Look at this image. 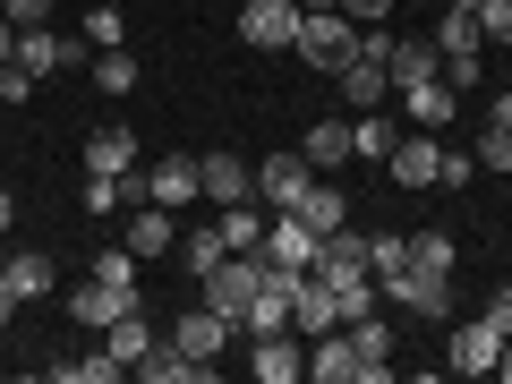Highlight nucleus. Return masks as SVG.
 Returning a JSON list of instances; mask_svg holds the SVG:
<instances>
[{
	"mask_svg": "<svg viewBox=\"0 0 512 384\" xmlns=\"http://www.w3.org/2000/svg\"><path fill=\"white\" fill-rule=\"evenodd\" d=\"M256 256H265V265H299V274H308V265H316V231H308L299 214H274V222H265V248H256Z\"/></svg>",
	"mask_w": 512,
	"mask_h": 384,
	"instance_id": "2eb2a0df",
	"label": "nucleus"
},
{
	"mask_svg": "<svg viewBox=\"0 0 512 384\" xmlns=\"http://www.w3.org/2000/svg\"><path fill=\"white\" fill-rule=\"evenodd\" d=\"M120 248L137 256V265L171 256V248H180V214H171V205H154V197H137V205H128V222H120Z\"/></svg>",
	"mask_w": 512,
	"mask_h": 384,
	"instance_id": "20e7f679",
	"label": "nucleus"
},
{
	"mask_svg": "<svg viewBox=\"0 0 512 384\" xmlns=\"http://www.w3.org/2000/svg\"><path fill=\"white\" fill-rule=\"evenodd\" d=\"M120 197H128L120 180H94V171H86V214H94V222H111V214H120Z\"/></svg>",
	"mask_w": 512,
	"mask_h": 384,
	"instance_id": "e433bc0d",
	"label": "nucleus"
},
{
	"mask_svg": "<svg viewBox=\"0 0 512 384\" xmlns=\"http://www.w3.org/2000/svg\"><path fill=\"white\" fill-rule=\"evenodd\" d=\"M333 86H342V103H350V111L393 103V77H384V60H376V52H350L342 69H333Z\"/></svg>",
	"mask_w": 512,
	"mask_h": 384,
	"instance_id": "ddd939ff",
	"label": "nucleus"
},
{
	"mask_svg": "<svg viewBox=\"0 0 512 384\" xmlns=\"http://www.w3.org/2000/svg\"><path fill=\"white\" fill-rule=\"evenodd\" d=\"M402 265H410V239L402 231H376V239H367V274H376V282L402 274Z\"/></svg>",
	"mask_w": 512,
	"mask_h": 384,
	"instance_id": "473e14b6",
	"label": "nucleus"
},
{
	"mask_svg": "<svg viewBox=\"0 0 512 384\" xmlns=\"http://www.w3.org/2000/svg\"><path fill=\"white\" fill-rule=\"evenodd\" d=\"M299 154H308L316 171H342V163H359V154H350V120H316L308 137H299Z\"/></svg>",
	"mask_w": 512,
	"mask_h": 384,
	"instance_id": "393cba45",
	"label": "nucleus"
},
{
	"mask_svg": "<svg viewBox=\"0 0 512 384\" xmlns=\"http://www.w3.org/2000/svg\"><path fill=\"white\" fill-rule=\"evenodd\" d=\"M9 291H18V299H52V256L18 248V256H9Z\"/></svg>",
	"mask_w": 512,
	"mask_h": 384,
	"instance_id": "7c9ffc66",
	"label": "nucleus"
},
{
	"mask_svg": "<svg viewBox=\"0 0 512 384\" xmlns=\"http://www.w3.org/2000/svg\"><path fill=\"white\" fill-rule=\"evenodd\" d=\"M18 308H26V299L9 291V274H0V325H9V316H18Z\"/></svg>",
	"mask_w": 512,
	"mask_h": 384,
	"instance_id": "a18cd8bd",
	"label": "nucleus"
},
{
	"mask_svg": "<svg viewBox=\"0 0 512 384\" xmlns=\"http://www.w3.org/2000/svg\"><path fill=\"white\" fill-rule=\"evenodd\" d=\"M77 35H86L94 52H120V35H128V18H120V9H86V26H77Z\"/></svg>",
	"mask_w": 512,
	"mask_h": 384,
	"instance_id": "f704fd0d",
	"label": "nucleus"
},
{
	"mask_svg": "<svg viewBox=\"0 0 512 384\" xmlns=\"http://www.w3.org/2000/svg\"><path fill=\"white\" fill-rule=\"evenodd\" d=\"M171 256L188 265V282H205V274L222 265V256H231V239H222V222H188V231H180V248H171Z\"/></svg>",
	"mask_w": 512,
	"mask_h": 384,
	"instance_id": "412c9836",
	"label": "nucleus"
},
{
	"mask_svg": "<svg viewBox=\"0 0 512 384\" xmlns=\"http://www.w3.org/2000/svg\"><path fill=\"white\" fill-rule=\"evenodd\" d=\"M137 376L146 384H197V376H214V359H188L180 342H154L146 359H137Z\"/></svg>",
	"mask_w": 512,
	"mask_h": 384,
	"instance_id": "4be33fe9",
	"label": "nucleus"
},
{
	"mask_svg": "<svg viewBox=\"0 0 512 384\" xmlns=\"http://www.w3.org/2000/svg\"><path fill=\"white\" fill-rule=\"evenodd\" d=\"M86 171L94 180H128V171H137V137H128V128H94L86 137Z\"/></svg>",
	"mask_w": 512,
	"mask_h": 384,
	"instance_id": "aec40b11",
	"label": "nucleus"
},
{
	"mask_svg": "<svg viewBox=\"0 0 512 384\" xmlns=\"http://www.w3.org/2000/svg\"><path fill=\"white\" fill-rule=\"evenodd\" d=\"M9 222H18V197H9V188H0V231H9Z\"/></svg>",
	"mask_w": 512,
	"mask_h": 384,
	"instance_id": "49530a36",
	"label": "nucleus"
},
{
	"mask_svg": "<svg viewBox=\"0 0 512 384\" xmlns=\"http://www.w3.org/2000/svg\"><path fill=\"white\" fill-rule=\"evenodd\" d=\"M393 0H342V18H384Z\"/></svg>",
	"mask_w": 512,
	"mask_h": 384,
	"instance_id": "37998d69",
	"label": "nucleus"
},
{
	"mask_svg": "<svg viewBox=\"0 0 512 384\" xmlns=\"http://www.w3.org/2000/svg\"><path fill=\"white\" fill-rule=\"evenodd\" d=\"M308 69H342L350 52H359V18H342V9H308L299 18V43H291Z\"/></svg>",
	"mask_w": 512,
	"mask_h": 384,
	"instance_id": "f03ea898",
	"label": "nucleus"
},
{
	"mask_svg": "<svg viewBox=\"0 0 512 384\" xmlns=\"http://www.w3.org/2000/svg\"><path fill=\"white\" fill-rule=\"evenodd\" d=\"M35 86H43V77L26 69V60H9V69H0V103H35Z\"/></svg>",
	"mask_w": 512,
	"mask_h": 384,
	"instance_id": "58836bf2",
	"label": "nucleus"
},
{
	"mask_svg": "<svg viewBox=\"0 0 512 384\" xmlns=\"http://www.w3.org/2000/svg\"><path fill=\"white\" fill-rule=\"evenodd\" d=\"M128 367L111 359V350H94V359H52V384H120Z\"/></svg>",
	"mask_w": 512,
	"mask_h": 384,
	"instance_id": "c756f323",
	"label": "nucleus"
},
{
	"mask_svg": "<svg viewBox=\"0 0 512 384\" xmlns=\"http://www.w3.org/2000/svg\"><path fill=\"white\" fill-rule=\"evenodd\" d=\"M86 77H94V94H137V52H128V43L120 52H94Z\"/></svg>",
	"mask_w": 512,
	"mask_h": 384,
	"instance_id": "cd10ccee",
	"label": "nucleus"
},
{
	"mask_svg": "<svg viewBox=\"0 0 512 384\" xmlns=\"http://www.w3.org/2000/svg\"><path fill=\"white\" fill-rule=\"evenodd\" d=\"M308 384H384V376L359 359L350 325H333V333H316V342H308Z\"/></svg>",
	"mask_w": 512,
	"mask_h": 384,
	"instance_id": "7ed1b4c3",
	"label": "nucleus"
},
{
	"mask_svg": "<svg viewBox=\"0 0 512 384\" xmlns=\"http://www.w3.org/2000/svg\"><path fill=\"white\" fill-rule=\"evenodd\" d=\"M410 265H419V274H444V282H453V265H461L453 231H410Z\"/></svg>",
	"mask_w": 512,
	"mask_h": 384,
	"instance_id": "c85d7f7f",
	"label": "nucleus"
},
{
	"mask_svg": "<svg viewBox=\"0 0 512 384\" xmlns=\"http://www.w3.org/2000/svg\"><path fill=\"white\" fill-rule=\"evenodd\" d=\"M495 376H504V384H512V333H504V359H495Z\"/></svg>",
	"mask_w": 512,
	"mask_h": 384,
	"instance_id": "de8ad7c7",
	"label": "nucleus"
},
{
	"mask_svg": "<svg viewBox=\"0 0 512 384\" xmlns=\"http://www.w3.org/2000/svg\"><path fill=\"white\" fill-rule=\"evenodd\" d=\"M197 197H205V205H239V197H256V163H248V154H231V146L197 154Z\"/></svg>",
	"mask_w": 512,
	"mask_h": 384,
	"instance_id": "6e6552de",
	"label": "nucleus"
},
{
	"mask_svg": "<svg viewBox=\"0 0 512 384\" xmlns=\"http://www.w3.org/2000/svg\"><path fill=\"white\" fill-rule=\"evenodd\" d=\"M103 350H111V359H120V367H137V359H146V350H154V325H146V316H137V308H128V316H111V325H103Z\"/></svg>",
	"mask_w": 512,
	"mask_h": 384,
	"instance_id": "a878e982",
	"label": "nucleus"
},
{
	"mask_svg": "<svg viewBox=\"0 0 512 384\" xmlns=\"http://www.w3.org/2000/svg\"><path fill=\"white\" fill-rule=\"evenodd\" d=\"M470 180H478V154L444 146V163H436V188H470Z\"/></svg>",
	"mask_w": 512,
	"mask_h": 384,
	"instance_id": "4c0bfd02",
	"label": "nucleus"
},
{
	"mask_svg": "<svg viewBox=\"0 0 512 384\" xmlns=\"http://www.w3.org/2000/svg\"><path fill=\"white\" fill-rule=\"evenodd\" d=\"M128 308H137V291H111L103 274H86V282L69 291V316H77V325H94V333H103L111 316H128Z\"/></svg>",
	"mask_w": 512,
	"mask_h": 384,
	"instance_id": "dca6fc26",
	"label": "nucleus"
},
{
	"mask_svg": "<svg viewBox=\"0 0 512 384\" xmlns=\"http://www.w3.org/2000/svg\"><path fill=\"white\" fill-rule=\"evenodd\" d=\"M436 163H444V137H436V128H410V137H393V154H384L393 188H436Z\"/></svg>",
	"mask_w": 512,
	"mask_h": 384,
	"instance_id": "9d476101",
	"label": "nucleus"
},
{
	"mask_svg": "<svg viewBox=\"0 0 512 384\" xmlns=\"http://www.w3.org/2000/svg\"><path fill=\"white\" fill-rule=\"evenodd\" d=\"M256 291H265V256H222V265H214V274H205L197 282V299H205V308H222V316H231V325H248V308H256Z\"/></svg>",
	"mask_w": 512,
	"mask_h": 384,
	"instance_id": "f257e3e1",
	"label": "nucleus"
},
{
	"mask_svg": "<svg viewBox=\"0 0 512 384\" xmlns=\"http://www.w3.org/2000/svg\"><path fill=\"white\" fill-rule=\"evenodd\" d=\"M487 120H504V128H512V69H504V94H495V111H487Z\"/></svg>",
	"mask_w": 512,
	"mask_h": 384,
	"instance_id": "c03bdc74",
	"label": "nucleus"
},
{
	"mask_svg": "<svg viewBox=\"0 0 512 384\" xmlns=\"http://www.w3.org/2000/svg\"><path fill=\"white\" fill-rule=\"evenodd\" d=\"M299 18H308L299 0H248V9H239V43H248V52H291Z\"/></svg>",
	"mask_w": 512,
	"mask_h": 384,
	"instance_id": "423d86ee",
	"label": "nucleus"
},
{
	"mask_svg": "<svg viewBox=\"0 0 512 384\" xmlns=\"http://www.w3.org/2000/svg\"><path fill=\"white\" fill-rule=\"evenodd\" d=\"M0 274H9V256H0Z\"/></svg>",
	"mask_w": 512,
	"mask_h": 384,
	"instance_id": "8fccbe9b",
	"label": "nucleus"
},
{
	"mask_svg": "<svg viewBox=\"0 0 512 384\" xmlns=\"http://www.w3.org/2000/svg\"><path fill=\"white\" fill-rule=\"evenodd\" d=\"M146 197L171 205V214H180V205H197V154H163V163L146 171Z\"/></svg>",
	"mask_w": 512,
	"mask_h": 384,
	"instance_id": "f3484780",
	"label": "nucleus"
},
{
	"mask_svg": "<svg viewBox=\"0 0 512 384\" xmlns=\"http://www.w3.org/2000/svg\"><path fill=\"white\" fill-rule=\"evenodd\" d=\"M350 342H359V359H367V367H376V376H384V384H393V325H384V316H376V308H367V316H359V325H350Z\"/></svg>",
	"mask_w": 512,
	"mask_h": 384,
	"instance_id": "bb28decb",
	"label": "nucleus"
},
{
	"mask_svg": "<svg viewBox=\"0 0 512 384\" xmlns=\"http://www.w3.org/2000/svg\"><path fill=\"white\" fill-rule=\"evenodd\" d=\"M376 291L393 299L402 316H427V325H444V316H453V282H444V274H419V265H402V274H384Z\"/></svg>",
	"mask_w": 512,
	"mask_h": 384,
	"instance_id": "39448f33",
	"label": "nucleus"
},
{
	"mask_svg": "<svg viewBox=\"0 0 512 384\" xmlns=\"http://www.w3.org/2000/svg\"><path fill=\"white\" fill-rule=\"evenodd\" d=\"M248 367H256V384H308V333H248Z\"/></svg>",
	"mask_w": 512,
	"mask_h": 384,
	"instance_id": "0eeeda50",
	"label": "nucleus"
},
{
	"mask_svg": "<svg viewBox=\"0 0 512 384\" xmlns=\"http://www.w3.org/2000/svg\"><path fill=\"white\" fill-rule=\"evenodd\" d=\"M478 316H487L495 333H512V291H495V299H487V308H478Z\"/></svg>",
	"mask_w": 512,
	"mask_h": 384,
	"instance_id": "79ce46f5",
	"label": "nucleus"
},
{
	"mask_svg": "<svg viewBox=\"0 0 512 384\" xmlns=\"http://www.w3.org/2000/svg\"><path fill=\"white\" fill-rule=\"evenodd\" d=\"M291 214L308 222L316 239H325V231H342V222H350V197H342V188H333V171H316V180H308V197H299Z\"/></svg>",
	"mask_w": 512,
	"mask_h": 384,
	"instance_id": "a211bd4d",
	"label": "nucleus"
},
{
	"mask_svg": "<svg viewBox=\"0 0 512 384\" xmlns=\"http://www.w3.org/2000/svg\"><path fill=\"white\" fill-rule=\"evenodd\" d=\"M495 359H504V333H495L487 316H461L453 325V359L444 367H453V376H495Z\"/></svg>",
	"mask_w": 512,
	"mask_h": 384,
	"instance_id": "f8f14e48",
	"label": "nucleus"
},
{
	"mask_svg": "<svg viewBox=\"0 0 512 384\" xmlns=\"http://www.w3.org/2000/svg\"><path fill=\"white\" fill-rule=\"evenodd\" d=\"M333 325H342L333 291H325L316 274H299V291H291V333H308V342H316V333H333Z\"/></svg>",
	"mask_w": 512,
	"mask_h": 384,
	"instance_id": "6ab92c4d",
	"label": "nucleus"
},
{
	"mask_svg": "<svg viewBox=\"0 0 512 384\" xmlns=\"http://www.w3.org/2000/svg\"><path fill=\"white\" fill-rule=\"evenodd\" d=\"M231 316H222V308H205V299H188V308H180V325H171V342H180L188 350V359H222V350H231Z\"/></svg>",
	"mask_w": 512,
	"mask_h": 384,
	"instance_id": "9b49d317",
	"label": "nucleus"
},
{
	"mask_svg": "<svg viewBox=\"0 0 512 384\" xmlns=\"http://www.w3.org/2000/svg\"><path fill=\"white\" fill-rule=\"evenodd\" d=\"M214 222H222V239H231L239 256H256V248H265V222H274V214H265L256 197H239V205H214Z\"/></svg>",
	"mask_w": 512,
	"mask_h": 384,
	"instance_id": "b1692460",
	"label": "nucleus"
},
{
	"mask_svg": "<svg viewBox=\"0 0 512 384\" xmlns=\"http://www.w3.org/2000/svg\"><path fill=\"white\" fill-rule=\"evenodd\" d=\"M470 154H478V171H512V128H504V120H487Z\"/></svg>",
	"mask_w": 512,
	"mask_h": 384,
	"instance_id": "72a5a7b5",
	"label": "nucleus"
},
{
	"mask_svg": "<svg viewBox=\"0 0 512 384\" xmlns=\"http://www.w3.org/2000/svg\"><path fill=\"white\" fill-rule=\"evenodd\" d=\"M0 18L9 26H52V0H0Z\"/></svg>",
	"mask_w": 512,
	"mask_h": 384,
	"instance_id": "a19ab883",
	"label": "nucleus"
},
{
	"mask_svg": "<svg viewBox=\"0 0 512 384\" xmlns=\"http://www.w3.org/2000/svg\"><path fill=\"white\" fill-rule=\"evenodd\" d=\"M436 9H478V0H436Z\"/></svg>",
	"mask_w": 512,
	"mask_h": 384,
	"instance_id": "09e8293b",
	"label": "nucleus"
},
{
	"mask_svg": "<svg viewBox=\"0 0 512 384\" xmlns=\"http://www.w3.org/2000/svg\"><path fill=\"white\" fill-rule=\"evenodd\" d=\"M410 9H427V0H410Z\"/></svg>",
	"mask_w": 512,
	"mask_h": 384,
	"instance_id": "3c124183",
	"label": "nucleus"
},
{
	"mask_svg": "<svg viewBox=\"0 0 512 384\" xmlns=\"http://www.w3.org/2000/svg\"><path fill=\"white\" fill-rule=\"evenodd\" d=\"M94 274H103L111 291H137V256L128 248H94Z\"/></svg>",
	"mask_w": 512,
	"mask_h": 384,
	"instance_id": "c9c22d12",
	"label": "nucleus"
},
{
	"mask_svg": "<svg viewBox=\"0 0 512 384\" xmlns=\"http://www.w3.org/2000/svg\"><path fill=\"white\" fill-rule=\"evenodd\" d=\"M478 35H487V43H512V0H478Z\"/></svg>",
	"mask_w": 512,
	"mask_h": 384,
	"instance_id": "ea45409f",
	"label": "nucleus"
},
{
	"mask_svg": "<svg viewBox=\"0 0 512 384\" xmlns=\"http://www.w3.org/2000/svg\"><path fill=\"white\" fill-rule=\"evenodd\" d=\"M308 180H316L308 154H265V163H256V205H265V214H291V205L308 197Z\"/></svg>",
	"mask_w": 512,
	"mask_h": 384,
	"instance_id": "1a4fd4ad",
	"label": "nucleus"
},
{
	"mask_svg": "<svg viewBox=\"0 0 512 384\" xmlns=\"http://www.w3.org/2000/svg\"><path fill=\"white\" fill-rule=\"evenodd\" d=\"M350 154H367V163H384V154H393V120H384V103L350 120Z\"/></svg>",
	"mask_w": 512,
	"mask_h": 384,
	"instance_id": "2f4dec72",
	"label": "nucleus"
},
{
	"mask_svg": "<svg viewBox=\"0 0 512 384\" xmlns=\"http://www.w3.org/2000/svg\"><path fill=\"white\" fill-rule=\"evenodd\" d=\"M402 111H410V128H453V111H461V86L427 77V86H410V94H402Z\"/></svg>",
	"mask_w": 512,
	"mask_h": 384,
	"instance_id": "5701e85b",
	"label": "nucleus"
},
{
	"mask_svg": "<svg viewBox=\"0 0 512 384\" xmlns=\"http://www.w3.org/2000/svg\"><path fill=\"white\" fill-rule=\"evenodd\" d=\"M384 77H393V94H410V86H427V77H444V52H436V43H419V35H393Z\"/></svg>",
	"mask_w": 512,
	"mask_h": 384,
	"instance_id": "4468645a",
	"label": "nucleus"
}]
</instances>
